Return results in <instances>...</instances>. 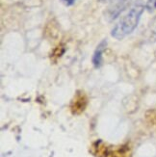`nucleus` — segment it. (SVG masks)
Segmentation results:
<instances>
[{
    "mask_svg": "<svg viewBox=\"0 0 156 157\" xmlns=\"http://www.w3.org/2000/svg\"><path fill=\"white\" fill-rule=\"evenodd\" d=\"M146 9V4L142 0L135 1L127 12L113 27L111 36L116 40H123L137 28L141 17Z\"/></svg>",
    "mask_w": 156,
    "mask_h": 157,
    "instance_id": "f257e3e1",
    "label": "nucleus"
},
{
    "mask_svg": "<svg viewBox=\"0 0 156 157\" xmlns=\"http://www.w3.org/2000/svg\"><path fill=\"white\" fill-rule=\"evenodd\" d=\"M131 0H113L105 12V18L108 21H113L121 13L125 11L130 4Z\"/></svg>",
    "mask_w": 156,
    "mask_h": 157,
    "instance_id": "f03ea898",
    "label": "nucleus"
},
{
    "mask_svg": "<svg viewBox=\"0 0 156 157\" xmlns=\"http://www.w3.org/2000/svg\"><path fill=\"white\" fill-rule=\"evenodd\" d=\"M106 47V40H103L101 42L97 47L96 48V51L93 53V64L94 66V67H100L101 65L103 63V52L105 50Z\"/></svg>",
    "mask_w": 156,
    "mask_h": 157,
    "instance_id": "7ed1b4c3",
    "label": "nucleus"
},
{
    "mask_svg": "<svg viewBox=\"0 0 156 157\" xmlns=\"http://www.w3.org/2000/svg\"><path fill=\"white\" fill-rule=\"evenodd\" d=\"M146 10L148 13H153L156 11V0H147L146 3Z\"/></svg>",
    "mask_w": 156,
    "mask_h": 157,
    "instance_id": "20e7f679",
    "label": "nucleus"
},
{
    "mask_svg": "<svg viewBox=\"0 0 156 157\" xmlns=\"http://www.w3.org/2000/svg\"><path fill=\"white\" fill-rule=\"evenodd\" d=\"M75 1H76V0H62V2H64L67 6H71V5H73Z\"/></svg>",
    "mask_w": 156,
    "mask_h": 157,
    "instance_id": "39448f33",
    "label": "nucleus"
},
{
    "mask_svg": "<svg viewBox=\"0 0 156 157\" xmlns=\"http://www.w3.org/2000/svg\"><path fill=\"white\" fill-rule=\"evenodd\" d=\"M98 1H100V2H107V1H109V0H98Z\"/></svg>",
    "mask_w": 156,
    "mask_h": 157,
    "instance_id": "423d86ee",
    "label": "nucleus"
}]
</instances>
